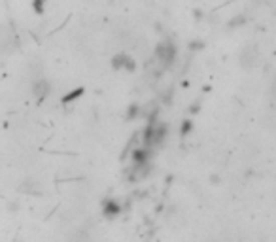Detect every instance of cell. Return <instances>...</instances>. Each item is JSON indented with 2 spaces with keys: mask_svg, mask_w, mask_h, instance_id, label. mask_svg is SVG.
Here are the masks:
<instances>
[{
  "mask_svg": "<svg viewBox=\"0 0 276 242\" xmlns=\"http://www.w3.org/2000/svg\"><path fill=\"white\" fill-rule=\"evenodd\" d=\"M189 129H191V123H189V121H186V123L182 125V135H186V133H187Z\"/></svg>",
  "mask_w": 276,
  "mask_h": 242,
  "instance_id": "8992f818",
  "label": "cell"
},
{
  "mask_svg": "<svg viewBox=\"0 0 276 242\" xmlns=\"http://www.w3.org/2000/svg\"><path fill=\"white\" fill-rule=\"evenodd\" d=\"M14 48H16V29H14V25H0V51L10 53V51H14Z\"/></svg>",
  "mask_w": 276,
  "mask_h": 242,
  "instance_id": "6da1fadb",
  "label": "cell"
},
{
  "mask_svg": "<svg viewBox=\"0 0 276 242\" xmlns=\"http://www.w3.org/2000/svg\"><path fill=\"white\" fill-rule=\"evenodd\" d=\"M155 53L159 57V61L165 63V65H171V61H174V48H172V44H159Z\"/></svg>",
  "mask_w": 276,
  "mask_h": 242,
  "instance_id": "7a4b0ae2",
  "label": "cell"
},
{
  "mask_svg": "<svg viewBox=\"0 0 276 242\" xmlns=\"http://www.w3.org/2000/svg\"><path fill=\"white\" fill-rule=\"evenodd\" d=\"M81 91H83V89H76V93H72V95H68V97H65V102H68V100H72V98H76V97H80Z\"/></svg>",
  "mask_w": 276,
  "mask_h": 242,
  "instance_id": "5b68a950",
  "label": "cell"
},
{
  "mask_svg": "<svg viewBox=\"0 0 276 242\" xmlns=\"http://www.w3.org/2000/svg\"><path fill=\"white\" fill-rule=\"evenodd\" d=\"M49 91H51V87H49V83L46 80H36L33 83V95L36 97L38 102H42L44 98L48 97Z\"/></svg>",
  "mask_w": 276,
  "mask_h": 242,
  "instance_id": "3957f363",
  "label": "cell"
},
{
  "mask_svg": "<svg viewBox=\"0 0 276 242\" xmlns=\"http://www.w3.org/2000/svg\"><path fill=\"white\" fill-rule=\"evenodd\" d=\"M46 0H34V8L38 10V12H42V4H44Z\"/></svg>",
  "mask_w": 276,
  "mask_h": 242,
  "instance_id": "52a82bcc",
  "label": "cell"
},
{
  "mask_svg": "<svg viewBox=\"0 0 276 242\" xmlns=\"http://www.w3.org/2000/svg\"><path fill=\"white\" fill-rule=\"evenodd\" d=\"M104 212H106V216H115V214L119 212V206L115 204V201H108L104 206Z\"/></svg>",
  "mask_w": 276,
  "mask_h": 242,
  "instance_id": "277c9868",
  "label": "cell"
}]
</instances>
